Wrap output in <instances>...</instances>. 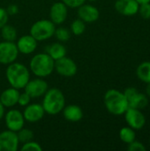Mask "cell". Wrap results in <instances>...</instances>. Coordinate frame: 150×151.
Instances as JSON below:
<instances>
[{"instance_id":"cell-1","label":"cell","mask_w":150,"mask_h":151,"mask_svg":"<svg viewBox=\"0 0 150 151\" xmlns=\"http://www.w3.org/2000/svg\"><path fill=\"white\" fill-rule=\"evenodd\" d=\"M5 77L11 87L19 90L23 89L30 80V70L25 65L15 61L8 65Z\"/></svg>"},{"instance_id":"cell-2","label":"cell","mask_w":150,"mask_h":151,"mask_svg":"<svg viewBox=\"0 0 150 151\" xmlns=\"http://www.w3.org/2000/svg\"><path fill=\"white\" fill-rule=\"evenodd\" d=\"M55 66V60L46 52L37 53L29 62V70L36 77L45 78L50 76Z\"/></svg>"},{"instance_id":"cell-3","label":"cell","mask_w":150,"mask_h":151,"mask_svg":"<svg viewBox=\"0 0 150 151\" xmlns=\"http://www.w3.org/2000/svg\"><path fill=\"white\" fill-rule=\"evenodd\" d=\"M103 103L106 110L115 116L124 115L129 108L124 93L114 88L106 91L103 96Z\"/></svg>"},{"instance_id":"cell-4","label":"cell","mask_w":150,"mask_h":151,"mask_svg":"<svg viewBox=\"0 0 150 151\" xmlns=\"http://www.w3.org/2000/svg\"><path fill=\"white\" fill-rule=\"evenodd\" d=\"M42 105L45 111V113L50 115H57L62 112L65 106V95L57 88H49L43 95Z\"/></svg>"},{"instance_id":"cell-5","label":"cell","mask_w":150,"mask_h":151,"mask_svg":"<svg viewBox=\"0 0 150 151\" xmlns=\"http://www.w3.org/2000/svg\"><path fill=\"white\" fill-rule=\"evenodd\" d=\"M56 25L50 19H40L30 27V35L37 41L42 42L54 35Z\"/></svg>"},{"instance_id":"cell-6","label":"cell","mask_w":150,"mask_h":151,"mask_svg":"<svg viewBox=\"0 0 150 151\" xmlns=\"http://www.w3.org/2000/svg\"><path fill=\"white\" fill-rule=\"evenodd\" d=\"M123 93L130 108L143 110L149 105V97L146 96V94L139 92L135 88L129 87Z\"/></svg>"},{"instance_id":"cell-7","label":"cell","mask_w":150,"mask_h":151,"mask_svg":"<svg viewBox=\"0 0 150 151\" xmlns=\"http://www.w3.org/2000/svg\"><path fill=\"white\" fill-rule=\"evenodd\" d=\"M19 50L14 42L3 41L0 42V64L9 65L16 61Z\"/></svg>"},{"instance_id":"cell-8","label":"cell","mask_w":150,"mask_h":151,"mask_svg":"<svg viewBox=\"0 0 150 151\" xmlns=\"http://www.w3.org/2000/svg\"><path fill=\"white\" fill-rule=\"evenodd\" d=\"M4 119L5 127H7V129L11 131L17 133L19 130L24 127L25 119L23 113L17 109L9 110L6 113H4Z\"/></svg>"},{"instance_id":"cell-9","label":"cell","mask_w":150,"mask_h":151,"mask_svg":"<svg viewBox=\"0 0 150 151\" xmlns=\"http://www.w3.org/2000/svg\"><path fill=\"white\" fill-rule=\"evenodd\" d=\"M24 91L27 93L31 98H38L43 96L46 91L49 89V85L43 78L37 77L33 80H29L24 87Z\"/></svg>"},{"instance_id":"cell-10","label":"cell","mask_w":150,"mask_h":151,"mask_svg":"<svg viewBox=\"0 0 150 151\" xmlns=\"http://www.w3.org/2000/svg\"><path fill=\"white\" fill-rule=\"evenodd\" d=\"M54 70L63 77H72L77 73L78 66L72 58L65 56L55 61Z\"/></svg>"},{"instance_id":"cell-11","label":"cell","mask_w":150,"mask_h":151,"mask_svg":"<svg viewBox=\"0 0 150 151\" xmlns=\"http://www.w3.org/2000/svg\"><path fill=\"white\" fill-rule=\"evenodd\" d=\"M124 115L128 127L134 130H141L146 125V117L142 113L141 110L129 107Z\"/></svg>"},{"instance_id":"cell-12","label":"cell","mask_w":150,"mask_h":151,"mask_svg":"<svg viewBox=\"0 0 150 151\" xmlns=\"http://www.w3.org/2000/svg\"><path fill=\"white\" fill-rule=\"evenodd\" d=\"M19 141L16 132L9 129L0 133V151H17Z\"/></svg>"},{"instance_id":"cell-13","label":"cell","mask_w":150,"mask_h":151,"mask_svg":"<svg viewBox=\"0 0 150 151\" xmlns=\"http://www.w3.org/2000/svg\"><path fill=\"white\" fill-rule=\"evenodd\" d=\"M68 15V7L62 2L54 3L50 9V19L57 26L63 24Z\"/></svg>"},{"instance_id":"cell-14","label":"cell","mask_w":150,"mask_h":151,"mask_svg":"<svg viewBox=\"0 0 150 151\" xmlns=\"http://www.w3.org/2000/svg\"><path fill=\"white\" fill-rule=\"evenodd\" d=\"M25 121L29 123H36L40 121L45 115V111L40 104H29L23 111Z\"/></svg>"},{"instance_id":"cell-15","label":"cell","mask_w":150,"mask_h":151,"mask_svg":"<svg viewBox=\"0 0 150 151\" xmlns=\"http://www.w3.org/2000/svg\"><path fill=\"white\" fill-rule=\"evenodd\" d=\"M77 9L78 18L82 19L85 23H93L96 21L100 17L99 10L97 9V7L92 4H83Z\"/></svg>"},{"instance_id":"cell-16","label":"cell","mask_w":150,"mask_h":151,"mask_svg":"<svg viewBox=\"0 0 150 151\" xmlns=\"http://www.w3.org/2000/svg\"><path fill=\"white\" fill-rule=\"evenodd\" d=\"M15 43L19 50V53L24 55H29L35 51L38 42L29 34V35H22L19 38H18Z\"/></svg>"},{"instance_id":"cell-17","label":"cell","mask_w":150,"mask_h":151,"mask_svg":"<svg viewBox=\"0 0 150 151\" xmlns=\"http://www.w3.org/2000/svg\"><path fill=\"white\" fill-rule=\"evenodd\" d=\"M140 4L136 0H117L115 2V10L124 16H133L138 13Z\"/></svg>"},{"instance_id":"cell-18","label":"cell","mask_w":150,"mask_h":151,"mask_svg":"<svg viewBox=\"0 0 150 151\" xmlns=\"http://www.w3.org/2000/svg\"><path fill=\"white\" fill-rule=\"evenodd\" d=\"M19 91L12 87L4 89L0 95V101L5 108H12L18 104Z\"/></svg>"},{"instance_id":"cell-19","label":"cell","mask_w":150,"mask_h":151,"mask_svg":"<svg viewBox=\"0 0 150 151\" xmlns=\"http://www.w3.org/2000/svg\"><path fill=\"white\" fill-rule=\"evenodd\" d=\"M64 118L70 122H78L83 118L82 109L76 104H70L65 106L62 111Z\"/></svg>"},{"instance_id":"cell-20","label":"cell","mask_w":150,"mask_h":151,"mask_svg":"<svg viewBox=\"0 0 150 151\" xmlns=\"http://www.w3.org/2000/svg\"><path fill=\"white\" fill-rule=\"evenodd\" d=\"M46 53H48L56 61L66 56V48L60 42H53L46 48Z\"/></svg>"},{"instance_id":"cell-21","label":"cell","mask_w":150,"mask_h":151,"mask_svg":"<svg viewBox=\"0 0 150 151\" xmlns=\"http://www.w3.org/2000/svg\"><path fill=\"white\" fill-rule=\"evenodd\" d=\"M137 77L144 83H150V61H145L139 65L136 69Z\"/></svg>"},{"instance_id":"cell-22","label":"cell","mask_w":150,"mask_h":151,"mask_svg":"<svg viewBox=\"0 0 150 151\" xmlns=\"http://www.w3.org/2000/svg\"><path fill=\"white\" fill-rule=\"evenodd\" d=\"M119 138L120 140L126 144L131 143L136 138V134L134 129L130 127H124L119 131Z\"/></svg>"},{"instance_id":"cell-23","label":"cell","mask_w":150,"mask_h":151,"mask_svg":"<svg viewBox=\"0 0 150 151\" xmlns=\"http://www.w3.org/2000/svg\"><path fill=\"white\" fill-rule=\"evenodd\" d=\"M0 30H1V36L4 39V41L15 42V40H17V30L14 27L6 24Z\"/></svg>"},{"instance_id":"cell-24","label":"cell","mask_w":150,"mask_h":151,"mask_svg":"<svg viewBox=\"0 0 150 151\" xmlns=\"http://www.w3.org/2000/svg\"><path fill=\"white\" fill-rule=\"evenodd\" d=\"M71 35H72L71 30L68 29L67 27H56L55 33H54L55 37L60 42H65L69 41L71 38Z\"/></svg>"},{"instance_id":"cell-25","label":"cell","mask_w":150,"mask_h":151,"mask_svg":"<svg viewBox=\"0 0 150 151\" xmlns=\"http://www.w3.org/2000/svg\"><path fill=\"white\" fill-rule=\"evenodd\" d=\"M70 30L74 35H80L86 30V23L82 19L78 18L72 22Z\"/></svg>"},{"instance_id":"cell-26","label":"cell","mask_w":150,"mask_h":151,"mask_svg":"<svg viewBox=\"0 0 150 151\" xmlns=\"http://www.w3.org/2000/svg\"><path fill=\"white\" fill-rule=\"evenodd\" d=\"M17 135H18L19 143L20 142L25 143L27 142L32 141L33 138H34V133H33V131L30 130V129H27V128H24V127L21 128L20 130H19L17 132Z\"/></svg>"},{"instance_id":"cell-27","label":"cell","mask_w":150,"mask_h":151,"mask_svg":"<svg viewBox=\"0 0 150 151\" xmlns=\"http://www.w3.org/2000/svg\"><path fill=\"white\" fill-rule=\"evenodd\" d=\"M22 144L23 145L20 148V150L22 151H42V146L38 142H34L33 140L27 142L25 143H22Z\"/></svg>"},{"instance_id":"cell-28","label":"cell","mask_w":150,"mask_h":151,"mask_svg":"<svg viewBox=\"0 0 150 151\" xmlns=\"http://www.w3.org/2000/svg\"><path fill=\"white\" fill-rule=\"evenodd\" d=\"M140 15L144 19H150V3L147 4H141L139 6V12Z\"/></svg>"},{"instance_id":"cell-29","label":"cell","mask_w":150,"mask_h":151,"mask_svg":"<svg viewBox=\"0 0 150 151\" xmlns=\"http://www.w3.org/2000/svg\"><path fill=\"white\" fill-rule=\"evenodd\" d=\"M31 99L32 98L30 97V96L24 91L23 93H19V99H18V104L21 107H26L27 105H28L30 104Z\"/></svg>"},{"instance_id":"cell-30","label":"cell","mask_w":150,"mask_h":151,"mask_svg":"<svg viewBox=\"0 0 150 151\" xmlns=\"http://www.w3.org/2000/svg\"><path fill=\"white\" fill-rule=\"evenodd\" d=\"M127 150L129 151H145L146 150V147L144 146V144L141 142H138L136 140H134L133 142H132L131 143L127 144Z\"/></svg>"},{"instance_id":"cell-31","label":"cell","mask_w":150,"mask_h":151,"mask_svg":"<svg viewBox=\"0 0 150 151\" xmlns=\"http://www.w3.org/2000/svg\"><path fill=\"white\" fill-rule=\"evenodd\" d=\"M61 1L67 7H70V8H78L86 3V0H61Z\"/></svg>"},{"instance_id":"cell-32","label":"cell","mask_w":150,"mask_h":151,"mask_svg":"<svg viewBox=\"0 0 150 151\" xmlns=\"http://www.w3.org/2000/svg\"><path fill=\"white\" fill-rule=\"evenodd\" d=\"M9 15L6 12L5 8L0 7V29L8 23Z\"/></svg>"},{"instance_id":"cell-33","label":"cell","mask_w":150,"mask_h":151,"mask_svg":"<svg viewBox=\"0 0 150 151\" xmlns=\"http://www.w3.org/2000/svg\"><path fill=\"white\" fill-rule=\"evenodd\" d=\"M5 9H6V12L9 16H14V15L18 14V12H19V7L15 4H9L7 6V8H5Z\"/></svg>"},{"instance_id":"cell-34","label":"cell","mask_w":150,"mask_h":151,"mask_svg":"<svg viewBox=\"0 0 150 151\" xmlns=\"http://www.w3.org/2000/svg\"><path fill=\"white\" fill-rule=\"evenodd\" d=\"M4 106L3 105V104L1 103V101H0V120L4 118V113H5V111H4Z\"/></svg>"},{"instance_id":"cell-35","label":"cell","mask_w":150,"mask_h":151,"mask_svg":"<svg viewBox=\"0 0 150 151\" xmlns=\"http://www.w3.org/2000/svg\"><path fill=\"white\" fill-rule=\"evenodd\" d=\"M146 96L150 98V83H147V87H146Z\"/></svg>"},{"instance_id":"cell-36","label":"cell","mask_w":150,"mask_h":151,"mask_svg":"<svg viewBox=\"0 0 150 151\" xmlns=\"http://www.w3.org/2000/svg\"><path fill=\"white\" fill-rule=\"evenodd\" d=\"M137 3L139 4H147V3H150V0H136Z\"/></svg>"},{"instance_id":"cell-37","label":"cell","mask_w":150,"mask_h":151,"mask_svg":"<svg viewBox=\"0 0 150 151\" xmlns=\"http://www.w3.org/2000/svg\"><path fill=\"white\" fill-rule=\"evenodd\" d=\"M87 1V0H86ZM88 1H89V2H95V1H96V0H88Z\"/></svg>"}]
</instances>
